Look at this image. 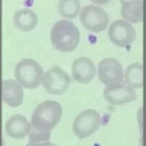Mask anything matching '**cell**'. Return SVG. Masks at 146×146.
<instances>
[{"label":"cell","mask_w":146,"mask_h":146,"mask_svg":"<svg viewBox=\"0 0 146 146\" xmlns=\"http://www.w3.org/2000/svg\"><path fill=\"white\" fill-rule=\"evenodd\" d=\"M42 83L49 93L61 95L67 91L70 84V77L64 70L54 67L45 73Z\"/></svg>","instance_id":"cell-6"},{"label":"cell","mask_w":146,"mask_h":146,"mask_svg":"<svg viewBox=\"0 0 146 146\" xmlns=\"http://www.w3.org/2000/svg\"><path fill=\"white\" fill-rule=\"evenodd\" d=\"M143 64L135 63L127 67L125 71V79L127 84L135 88H141L143 84Z\"/></svg>","instance_id":"cell-15"},{"label":"cell","mask_w":146,"mask_h":146,"mask_svg":"<svg viewBox=\"0 0 146 146\" xmlns=\"http://www.w3.org/2000/svg\"><path fill=\"white\" fill-rule=\"evenodd\" d=\"M37 21L38 18L37 14L29 9L17 10L13 15V23L15 27L24 32L33 30Z\"/></svg>","instance_id":"cell-14"},{"label":"cell","mask_w":146,"mask_h":146,"mask_svg":"<svg viewBox=\"0 0 146 146\" xmlns=\"http://www.w3.org/2000/svg\"><path fill=\"white\" fill-rule=\"evenodd\" d=\"M108 35L111 42L120 47H126L136 39V31L127 21L118 20L110 26Z\"/></svg>","instance_id":"cell-8"},{"label":"cell","mask_w":146,"mask_h":146,"mask_svg":"<svg viewBox=\"0 0 146 146\" xmlns=\"http://www.w3.org/2000/svg\"><path fill=\"white\" fill-rule=\"evenodd\" d=\"M101 124L100 113L94 109H88L80 113L75 119L73 132L80 139L87 138L98 129Z\"/></svg>","instance_id":"cell-5"},{"label":"cell","mask_w":146,"mask_h":146,"mask_svg":"<svg viewBox=\"0 0 146 146\" xmlns=\"http://www.w3.org/2000/svg\"><path fill=\"white\" fill-rule=\"evenodd\" d=\"M122 4L121 15L132 23H141L143 19V0H120Z\"/></svg>","instance_id":"cell-13"},{"label":"cell","mask_w":146,"mask_h":146,"mask_svg":"<svg viewBox=\"0 0 146 146\" xmlns=\"http://www.w3.org/2000/svg\"><path fill=\"white\" fill-rule=\"evenodd\" d=\"M98 76L100 82L105 85L124 82L122 66L115 58L103 59L99 63Z\"/></svg>","instance_id":"cell-9"},{"label":"cell","mask_w":146,"mask_h":146,"mask_svg":"<svg viewBox=\"0 0 146 146\" xmlns=\"http://www.w3.org/2000/svg\"><path fill=\"white\" fill-rule=\"evenodd\" d=\"M32 129L30 123L22 115L17 114L11 116L6 122L5 129L10 137L13 139H23L29 134Z\"/></svg>","instance_id":"cell-12"},{"label":"cell","mask_w":146,"mask_h":146,"mask_svg":"<svg viewBox=\"0 0 146 146\" xmlns=\"http://www.w3.org/2000/svg\"><path fill=\"white\" fill-rule=\"evenodd\" d=\"M96 71L93 61L85 57L75 60L72 65V76L80 84L90 83L94 78Z\"/></svg>","instance_id":"cell-10"},{"label":"cell","mask_w":146,"mask_h":146,"mask_svg":"<svg viewBox=\"0 0 146 146\" xmlns=\"http://www.w3.org/2000/svg\"><path fill=\"white\" fill-rule=\"evenodd\" d=\"M2 95L4 102L10 107H18L23 103L24 90L13 79H7L2 82Z\"/></svg>","instance_id":"cell-11"},{"label":"cell","mask_w":146,"mask_h":146,"mask_svg":"<svg viewBox=\"0 0 146 146\" xmlns=\"http://www.w3.org/2000/svg\"><path fill=\"white\" fill-rule=\"evenodd\" d=\"M34 146H58V145L54 144V143H51V142H50V140H49V141H45V142H42V143H38V144L35 145Z\"/></svg>","instance_id":"cell-18"},{"label":"cell","mask_w":146,"mask_h":146,"mask_svg":"<svg viewBox=\"0 0 146 146\" xmlns=\"http://www.w3.org/2000/svg\"><path fill=\"white\" fill-rule=\"evenodd\" d=\"M63 109L56 101L48 100L40 103L32 116V129L38 132H50L62 116Z\"/></svg>","instance_id":"cell-1"},{"label":"cell","mask_w":146,"mask_h":146,"mask_svg":"<svg viewBox=\"0 0 146 146\" xmlns=\"http://www.w3.org/2000/svg\"><path fill=\"white\" fill-rule=\"evenodd\" d=\"M15 76L20 85L27 89L40 86L43 78V70L37 62L32 59H24L16 66Z\"/></svg>","instance_id":"cell-3"},{"label":"cell","mask_w":146,"mask_h":146,"mask_svg":"<svg viewBox=\"0 0 146 146\" xmlns=\"http://www.w3.org/2000/svg\"><path fill=\"white\" fill-rule=\"evenodd\" d=\"M58 9L60 15L64 18H75L80 10V0H59Z\"/></svg>","instance_id":"cell-16"},{"label":"cell","mask_w":146,"mask_h":146,"mask_svg":"<svg viewBox=\"0 0 146 146\" xmlns=\"http://www.w3.org/2000/svg\"><path fill=\"white\" fill-rule=\"evenodd\" d=\"M80 19L87 30L100 33L107 29L110 18L107 12L100 7L88 5L81 10Z\"/></svg>","instance_id":"cell-4"},{"label":"cell","mask_w":146,"mask_h":146,"mask_svg":"<svg viewBox=\"0 0 146 146\" xmlns=\"http://www.w3.org/2000/svg\"><path fill=\"white\" fill-rule=\"evenodd\" d=\"M80 34L77 26L71 21L61 20L53 26L50 39L53 47L64 52L74 51L80 42Z\"/></svg>","instance_id":"cell-2"},{"label":"cell","mask_w":146,"mask_h":146,"mask_svg":"<svg viewBox=\"0 0 146 146\" xmlns=\"http://www.w3.org/2000/svg\"><path fill=\"white\" fill-rule=\"evenodd\" d=\"M29 146H34L38 143L49 141L50 139V132H38L31 129L29 132Z\"/></svg>","instance_id":"cell-17"},{"label":"cell","mask_w":146,"mask_h":146,"mask_svg":"<svg viewBox=\"0 0 146 146\" xmlns=\"http://www.w3.org/2000/svg\"><path fill=\"white\" fill-rule=\"evenodd\" d=\"M93 3L96 4V5H104L108 4V2H110L111 0H91Z\"/></svg>","instance_id":"cell-19"},{"label":"cell","mask_w":146,"mask_h":146,"mask_svg":"<svg viewBox=\"0 0 146 146\" xmlns=\"http://www.w3.org/2000/svg\"><path fill=\"white\" fill-rule=\"evenodd\" d=\"M104 97L110 104L119 106L135 101L137 95L133 87L122 82L107 85L104 89Z\"/></svg>","instance_id":"cell-7"}]
</instances>
